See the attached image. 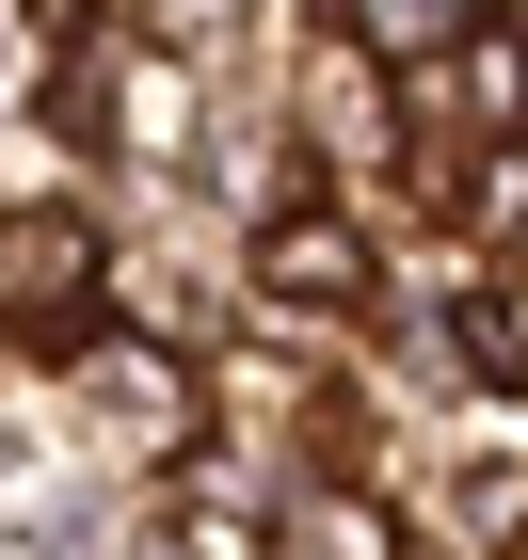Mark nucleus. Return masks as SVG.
I'll list each match as a JSON object with an SVG mask.
<instances>
[{
    "label": "nucleus",
    "instance_id": "nucleus-1",
    "mask_svg": "<svg viewBox=\"0 0 528 560\" xmlns=\"http://www.w3.org/2000/svg\"><path fill=\"white\" fill-rule=\"evenodd\" d=\"M81 289H96V224H81V209H16V224H0V304H16L33 337H48Z\"/></svg>",
    "mask_w": 528,
    "mask_h": 560
},
{
    "label": "nucleus",
    "instance_id": "nucleus-2",
    "mask_svg": "<svg viewBox=\"0 0 528 560\" xmlns=\"http://www.w3.org/2000/svg\"><path fill=\"white\" fill-rule=\"evenodd\" d=\"M272 289H289V304L352 289V241H337V224H272Z\"/></svg>",
    "mask_w": 528,
    "mask_h": 560
},
{
    "label": "nucleus",
    "instance_id": "nucleus-3",
    "mask_svg": "<svg viewBox=\"0 0 528 560\" xmlns=\"http://www.w3.org/2000/svg\"><path fill=\"white\" fill-rule=\"evenodd\" d=\"M289 560H385V545H368L352 513H289Z\"/></svg>",
    "mask_w": 528,
    "mask_h": 560
},
{
    "label": "nucleus",
    "instance_id": "nucleus-4",
    "mask_svg": "<svg viewBox=\"0 0 528 560\" xmlns=\"http://www.w3.org/2000/svg\"><path fill=\"white\" fill-rule=\"evenodd\" d=\"M448 16H465V0H368V33H385V48H433Z\"/></svg>",
    "mask_w": 528,
    "mask_h": 560
}]
</instances>
